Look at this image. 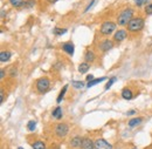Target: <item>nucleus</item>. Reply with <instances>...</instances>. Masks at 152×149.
I'll return each mask as SVG.
<instances>
[{"label": "nucleus", "mask_w": 152, "mask_h": 149, "mask_svg": "<svg viewBox=\"0 0 152 149\" xmlns=\"http://www.w3.org/2000/svg\"><path fill=\"white\" fill-rule=\"evenodd\" d=\"M32 148L33 149H47V147H46V143L43 142V141H40V140H38V141H34L32 145Z\"/></svg>", "instance_id": "18"}, {"label": "nucleus", "mask_w": 152, "mask_h": 149, "mask_svg": "<svg viewBox=\"0 0 152 149\" xmlns=\"http://www.w3.org/2000/svg\"><path fill=\"white\" fill-rule=\"evenodd\" d=\"M82 141H83V139H82L81 136H75V137H73V139L70 140V146H72V148L81 149Z\"/></svg>", "instance_id": "10"}, {"label": "nucleus", "mask_w": 152, "mask_h": 149, "mask_svg": "<svg viewBox=\"0 0 152 149\" xmlns=\"http://www.w3.org/2000/svg\"><path fill=\"white\" fill-rule=\"evenodd\" d=\"M0 94H1V100H0V101H1V103H2V102H4V99H5V97H4V94H5V92H4L2 89H1Z\"/></svg>", "instance_id": "32"}, {"label": "nucleus", "mask_w": 152, "mask_h": 149, "mask_svg": "<svg viewBox=\"0 0 152 149\" xmlns=\"http://www.w3.org/2000/svg\"><path fill=\"white\" fill-rule=\"evenodd\" d=\"M35 86H37V89H38V92L40 94L46 93L50 87V80L48 77H46V76H42V77L37 80Z\"/></svg>", "instance_id": "3"}, {"label": "nucleus", "mask_w": 152, "mask_h": 149, "mask_svg": "<svg viewBox=\"0 0 152 149\" xmlns=\"http://www.w3.org/2000/svg\"><path fill=\"white\" fill-rule=\"evenodd\" d=\"M87 80H88V82H89V81H91V80H94V75L93 74L87 75Z\"/></svg>", "instance_id": "31"}, {"label": "nucleus", "mask_w": 152, "mask_h": 149, "mask_svg": "<svg viewBox=\"0 0 152 149\" xmlns=\"http://www.w3.org/2000/svg\"><path fill=\"white\" fill-rule=\"evenodd\" d=\"M11 76H12V77L17 76V69H15V67L12 68V71H11Z\"/></svg>", "instance_id": "29"}, {"label": "nucleus", "mask_w": 152, "mask_h": 149, "mask_svg": "<svg viewBox=\"0 0 152 149\" xmlns=\"http://www.w3.org/2000/svg\"><path fill=\"white\" fill-rule=\"evenodd\" d=\"M54 133L58 139H64L69 133V126L64 122H60L54 127Z\"/></svg>", "instance_id": "4"}, {"label": "nucleus", "mask_w": 152, "mask_h": 149, "mask_svg": "<svg viewBox=\"0 0 152 149\" xmlns=\"http://www.w3.org/2000/svg\"><path fill=\"white\" fill-rule=\"evenodd\" d=\"M126 37H128L126 31H124V30H118L114 34V40L116 42H122V41H124V40L126 39Z\"/></svg>", "instance_id": "8"}, {"label": "nucleus", "mask_w": 152, "mask_h": 149, "mask_svg": "<svg viewBox=\"0 0 152 149\" xmlns=\"http://www.w3.org/2000/svg\"><path fill=\"white\" fill-rule=\"evenodd\" d=\"M18 149H23V148H22V147H19V148H18Z\"/></svg>", "instance_id": "36"}, {"label": "nucleus", "mask_w": 152, "mask_h": 149, "mask_svg": "<svg viewBox=\"0 0 152 149\" xmlns=\"http://www.w3.org/2000/svg\"><path fill=\"white\" fill-rule=\"evenodd\" d=\"M48 1H49V2H56L57 0H48Z\"/></svg>", "instance_id": "34"}, {"label": "nucleus", "mask_w": 152, "mask_h": 149, "mask_svg": "<svg viewBox=\"0 0 152 149\" xmlns=\"http://www.w3.org/2000/svg\"><path fill=\"white\" fill-rule=\"evenodd\" d=\"M52 116L54 117V119H56V120H61L62 119V116H63V113H62V108L60 107V106H57L56 108L52 112Z\"/></svg>", "instance_id": "13"}, {"label": "nucleus", "mask_w": 152, "mask_h": 149, "mask_svg": "<svg viewBox=\"0 0 152 149\" xmlns=\"http://www.w3.org/2000/svg\"><path fill=\"white\" fill-rule=\"evenodd\" d=\"M143 117H133V119H131L130 121H129V127H131V128H133V127H137V126H139L142 122H143Z\"/></svg>", "instance_id": "15"}, {"label": "nucleus", "mask_w": 152, "mask_h": 149, "mask_svg": "<svg viewBox=\"0 0 152 149\" xmlns=\"http://www.w3.org/2000/svg\"><path fill=\"white\" fill-rule=\"evenodd\" d=\"M5 73H6L5 69H1V71H0V79H4V77H5Z\"/></svg>", "instance_id": "30"}, {"label": "nucleus", "mask_w": 152, "mask_h": 149, "mask_svg": "<svg viewBox=\"0 0 152 149\" xmlns=\"http://www.w3.org/2000/svg\"><path fill=\"white\" fill-rule=\"evenodd\" d=\"M116 80H117V77H116V76H113V77L109 80V82L105 85V91H107V89H109V88L114 85V82H116Z\"/></svg>", "instance_id": "26"}, {"label": "nucleus", "mask_w": 152, "mask_h": 149, "mask_svg": "<svg viewBox=\"0 0 152 149\" xmlns=\"http://www.w3.org/2000/svg\"><path fill=\"white\" fill-rule=\"evenodd\" d=\"M72 85H73L75 88H77V89H81L82 87H84V82H83V81H73Z\"/></svg>", "instance_id": "24"}, {"label": "nucleus", "mask_w": 152, "mask_h": 149, "mask_svg": "<svg viewBox=\"0 0 152 149\" xmlns=\"http://www.w3.org/2000/svg\"><path fill=\"white\" fill-rule=\"evenodd\" d=\"M133 1H134V4H136L137 6H142V5L146 4V1H148V0H133Z\"/></svg>", "instance_id": "27"}, {"label": "nucleus", "mask_w": 152, "mask_h": 149, "mask_svg": "<svg viewBox=\"0 0 152 149\" xmlns=\"http://www.w3.org/2000/svg\"><path fill=\"white\" fill-rule=\"evenodd\" d=\"M115 30H116V24L115 22H113V21H105V22L102 24L99 32L103 35H110V34L114 33Z\"/></svg>", "instance_id": "5"}, {"label": "nucleus", "mask_w": 152, "mask_h": 149, "mask_svg": "<svg viewBox=\"0 0 152 149\" xmlns=\"http://www.w3.org/2000/svg\"><path fill=\"white\" fill-rule=\"evenodd\" d=\"M134 113H136V111H134V109H131V111H129V112H128V115H133Z\"/></svg>", "instance_id": "33"}, {"label": "nucleus", "mask_w": 152, "mask_h": 149, "mask_svg": "<svg viewBox=\"0 0 152 149\" xmlns=\"http://www.w3.org/2000/svg\"><path fill=\"white\" fill-rule=\"evenodd\" d=\"M89 69H90L89 62H82V63H80V66H78V72H80L81 74H86Z\"/></svg>", "instance_id": "14"}, {"label": "nucleus", "mask_w": 152, "mask_h": 149, "mask_svg": "<svg viewBox=\"0 0 152 149\" xmlns=\"http://www.w3.org/2000/svg\"><path fill=\"white\" fill-rule=\"evenodd\" d=\"M81 149H95V142H93V140L89 137H84L82 141Z\"/></svg>", "instance_id": "9"}, {"label": "nucleus", "mask_w": 152, "mask_h": 149, "mask_svg": "<svg viewBox=\"0 0 152 149\" xmlns=\"http://www.w3.org/2000/svg\"><path fill=\"white\" fill-rule=\"evenodd\" d=\"M144 11H145V14H148V15H151V14H152V2L148 4V5L145 6Z\"/></svg>", "instance_id": "25"}, {"label": "nucleus", "mask_w": 152, "mask_h": 149, "mask_svg": "<svg viewBox=\"0 0 152 149\" xmlns=\"http://www.w3.org/2000/svg\"><path fill=\"white\" fill-rule=\"evenodd\" d=\"M95 149H113V146L104 139H97L95 141Z\"/></svg>", "instance_id": "7"}, {"label": "nucleus", "mask_w": 152, "mask_h": 149, "mask_svg": "<svg viewBox=\"0 0 152 149\" xmlns=\"http://www.w3.org/2000/svg\"><path fill=\"white\" fill-rule=\"evenodd\" d=\"M133 15V10L132 8H125L119 15H118V19H117V22L118 25L121 26H124V25H128L129 21L132 19Z\"/></svg>", "instance_id": "2"}, {"label": "nucleus", "mask_w": 152, "mask_h": 149, "mask_svg": "<svg viewBox=\"0 0 152 149\" xmlns=\"http://www.w3.org/2000/svg\"><path fill=\"white\" fill-rule=\"evenodd\" d=\"M114 47V42L109 39H104L98 44V49L101 52H108Z\"/></svg>", "instance_id": "6"}, {"label": "nucleus", "mask_w": 152, "mask_h": 149, "mask_svg": "<svg viewBox=\"0 0 152 149\" xmlns=\"http://www.w3.org/2000/svg\"><path fill=\"white\" fill-rule=\"evenodd\" d=\"M67 91H68V85L63 86V88L61 89V92H60V94H58V96H57V99H56L57 103H61V101H62V99L64 97V95H66V93H67Z\"/></svg>", "instance_id": "19"}, {"label": "nucleus", "mask_w": 152, "mask_h": 149, "mask_svg": "<svg viewBox=\"0 0 152 149\" xmlns=\"http://www.w3.org/2000/svg\"><path fill=\"white\" fill-rule=\"evenodd\" d=\"M121 94H122V97L125 99V100H131V99L133 97V92L130 89V88H128V87L124 88Z\"/></svg>", "instance_id": "12"}, {"label": "nucleus", "mask_w": 152, "mask_h": 149, "mask_svg": "<svg viewBox=\"0 0 152 149\" xmlns=\"http://www.w3.org/2000/svg\"><path fill=\"white\" fill-rule=\"evenodd\" d=\"M10 2H11V5L13 7H21V6L25 5V1L23 0H10Z\"/></svg>", "instance_id": "22"}, {"label": "nucleus", "mask_w": 152, "mask_h": 149, "mask_svg": "<svg viewBox=\"0 0 152 149\" xmlns=\"http://www.w3.org/2000/svg\"><path fill=\"white\" fill-rule=\"evenodd\" d=\"M11 56H12V53H11V52H8V51H2V52L0 53V61H1V62H7V61L11 59Z\"/></svg>", "instance_id": "16"}, {"label": "nucleus", "mask_w": 152, "mask_h": 149, "mask_svg": "<svg viewBox=\"0 0 152 149\" xmlns=\"http://www.w3.org/2000/svg\"><path fill=\"white\" fill-rule=\"evenodd\" d=\"M104 80H105V76H102V77H98V79H94V80H91V81H89V82L87 83V87L90 88V87L95 86L97 83H99V82H103Z\"/></svg>", "instance_id": "20"}, {"label": "nucleus", "mask_w": 152, "mask_h": 149, "mask_svg": "<svg viewBox=\"0 0 152 149\" xmlns=\"http://www.w3.org/2000/svg\"><path fill=\"white\" fill-rule=\"evenodd\" d=\"M35 128H37V121H34V120L28 121V123H27V129L29 131H34Z\"/></svg>", "instance_id": "21"}, {"label": "nucleus", "mask_w": 152, "mask_h": 149, "mask_svg": "<svg viewBox=\"0 0 152 149\" xmlns=\"http://www.w3.org/2000/svg\"><path fill=\"white\" fill-rule=\"evenodd\" d=\"M131 149H139V148H137V147H133V148H131Z\"/></svg>", "instance_id": "35"}, {"label": "nucleus", "mask_w": 152, "mask_h": 149, "mask_svg": "<svg viewBox=\"0 0 152 149\" xmlns=\"http://www.w3.org/2000/svg\"><path fill=\"white\" fill-rule=\"evenodd\" d=\"M53 33L56 35V37H60V35H62V34H64V33H67V30L66 28H54V31H53Z\"/></svg>", "instance_id": "23"}, {"label": "nucleus", "mask_w": 152, "mask_h": 149, "mask_svg": "<svg viewBox=\"0 0 152 149\" xmlns=\"http://www.w3.org/2000/svg\"><path fill=\"white\" fill-rule=\"evenodd\" d=\"M144 25H145V22H144V19L143 18H140V17L132 18L129 21V24H128V30L130 32H133V33L134 32H139V31L143 30Z\"/></svg>", "instance_id": "1"}, {"label": "nucleus", "mask_w": 152, "mask_h": 149, "mask_svg": "<svg viewBox=\"0 0 152 149\" xmlns=\"http://www.w3.org/2000/svg\"><path fill=\"white\" fill-rule=\"evenodd\" d=\"M62 49L68 54V55H73L74 54V44L73 42H64L62 45Z\"/></svg>", "instance_id": "11"}, {"label": "nucleus", "mask_w": 152, "mask_h": 149, "mask_svg": "<svg viewBox=\"0 0 152 149\" xmlns=\"http://www.w3.org/2000/svg\"><path fill=\"white\" fill-rule=\"evenodd\" d=\"M95 2H96V0H91V2H90V4L88 5V6H87V8L84 10V12H88V11H89V10H90V8L93 7V5H94Z\"/></svg>", "instance_id": "28"}, {"label": "nucleus", "mask_w": 152, "mask_h": 149, "mask_svg": "<svg viewBox=\"0 0 152 149\" xmlns=\"http://www.w3.org/2000/svg\"><path fill=\"white\" fill-rule=\"evenodd\" d=\"M95 58H96L95 53H94L93 51H87L86 54H84V60H86V62H94Z\"/></svg>", "instance_id": "17"}]
</instances>
